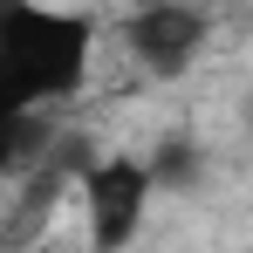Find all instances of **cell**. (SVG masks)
<instances>
[{
	"label": "cell",
	"instance_id": "6da1fadb",
	"mask_svg": "<svg viewBox=\"0 0 253 253\" xmlns=\"http://www.w3.org/2000/svg\"><path fill=\"white\" fill-rule=\"evenodd\" d=\"M96 62V21L69 14V7H42V0H14L0 21V96L7 110H42L62 103L89 83Z\"/></svg>",
	"mask_w": 253,
	"mask_h": 253
},
{
	"label": "cell",
	"instance_id": "7a4b0ae2",
	"mask_svg": "<svg viewBox=\"0 0 253 253\" xmlns=\"http://www.w3.org/2000/svg\"><path fill=\"white\" fill-rule=\"evenodd\" d=\"M151 199H158V171L151 158H130V151H103L89 158L83 178H76V206H83V233L96 253H124L144 219H151Z\"/></svg>",
	"mask_w": 253,
	"mask_h": 253
},
{
	"label": "cell",
	"instance_id": "3957f363",
	"mask_svg": "<svg viewBox=\"0 0 253 253\" xmlns=\"http://www.w3.org/2000/svg\"><path fill=\"white\" fill-rule=\"evenodd\" d=\"M206 42H212V28H206V14L192 0H151V7H137L124 21V48L137 55V69L158 76V83L192 76V62L206 55Z\"/></svg>",
	"mask_w": 253,
	"mask_h": 253
},
{
	"label": "cell",
	"instance_id": "277c9868",
	"mask_svg": "<svg viewBox=\"0 0 253 253\" xmlns=\"http://www.w3.org/2000/svg\"><path fill=\"white\" fill-rule=\"evenodd\" d=\"M151 171H158V192H192L199 171H206V151H199L192 137H165V144L151 151Z\"/></svg>",
	"mask_w": 253,
	"mask_h": 253
},
{
	"label": "cell",
	"instance_id": "5b68a950",
	"mask_svg": "<svg viewBox=\"0 0 253 253\" xmlns=\"http://www.w3.org/2000/svg\"><path fill=\"white\" fill-rule=\"evenodd\" d=\"M247 253H253V247H247Z\"/></svg>",
	"mask_w": 253,
	"mask_h": 253
}]
</instances>
